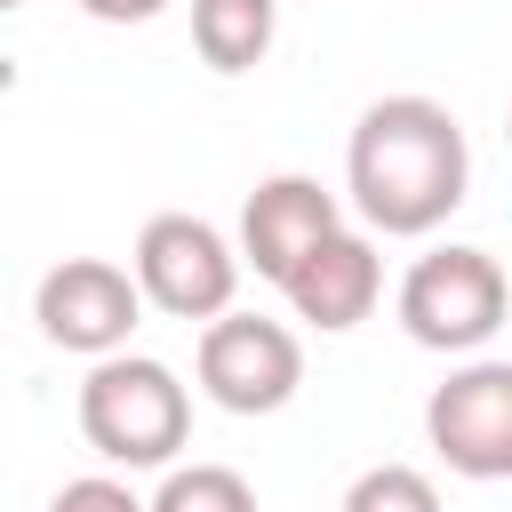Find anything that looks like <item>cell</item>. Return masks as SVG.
Instances as JSON below:
<instances>
[{"label":"cell","instance_id":"1","mask_svg":"<svg viewBox=\"0 0 512 512\" xmlns=\"http://www.w3.org/2000/svg\"><path fill=\"white\" fill-rule=\"evenodd\" d=\"M464 184H472V144L440 96H376L352 120L344 192L368 232H392V240L440 232L464 208Z\"/></svg>","mask_w":512,"mask_h":512},{"label":"cell","instance_id":"2","mask_svg":"<svg viewBox=\"0 0 512 512\" xmlns=\"http://www.w3.org/2000/svg\"><path fill=\"white\" fill-rule=\"evenodd\" d=\"M80 432L104 464L128 472H176V448L192 440V392L152 352H112L80 384Z\"/></svg>","mask_w":512,"mask_h":512},{"label":"cell","instance_id":"3","mask_svg":"<svg viewBox=\"0 0 512 512\" xmlns=\"http://www.w3.org/2000/svg\"><path fill=\"white\" fill-rule=\"evenodd\" d=\"M136 288H144V304H160L168 320H224L232 312V296H240V240H224L208 216H192V208H160L144 232H136Z\"/></svg>","mask_w":512,"mask_h":512},{"label":"cell","instance_id":"4","mask_svg":"<svg viewBox=\"0 0 512 512\" xmlns=\"http://www.w3.org/2000/svg\"><path fill=\"white\" fill-rule=\"evenodd\" d=\"M504 304H512L504 264L488 248H456V240L416 256L400 280V328L424 352H480L504 328Z\"/></svg>","mask_w":512,"mask_h":512},{"label":"cell","instance_id":"5","mask_svg":"<svg viewBox=\"0 0 512 512\" xmlns=\"http://www.w3.org/2000/svg\"><path fill=\"white\" fill-rule=\"evenodd\" d=\"M192 376H200V392H208L224 416H272V408H288L296 384H304V344H296L288 320L224 312V320L200 328Z\"/></svg>","mask_w":512,"mask_h":512},{"label":"cell","instance_id":"6","mask_svg":"<svg viewBox=\"0 0 512 512\" xmlns=\"http://www.w3.org/2000/svg\"><path fill=\"white\" fill-rule=\"evenodd\" d=\"M32 320L56 352H80V360H112L128 352L136 320H144V288L136 272H120L112 256H64L40 272L32 288Z\"/></svg>","mask_w":512,"mask_h":512},{"label":"cell","instance_id":"7","mask_svg":"<svg viewBox=\"0 0 512 512\" xmlns=\"http://www.w3.org/2000/svg\"><path fill=\"white\" fill-rule=\"evenodd\" d=\"M424 440L464 480H512V360H464L424 400Z\"/></svg>","mask_w":512,"mask_h":512},{"label":"cell","instance_id":"8","mask_svg":"<svg viewBox=\"0 0 512 512\" xmlns=\"http://www.w3.org/2000/svg\"><path fill=\"white\" fill-rule=\"evenodd\" d=\"M328 232H344V208H336V192L320 184V176H264L256 192H248V208H240V264L256 272V280H272V288H288V272L328 240Z\"/></svg>","mask_w":512,"mask_h":512},{"label":"cell","instance_id":"9","mask_svg":"<svg viewBox=\"0 0 512 512\" xmlns=\"http://www.w3.org/2000/svg\"><path fill=\"white\" fill-rule=\"evenodd\" d=\"M288 312L296 320H312L320 336H344V328H360L368 312H376V296H384V256H376V240L368 232H328L296 272H288Z\"/></svg>","mask_w":512,"mask_h":512},{"label":"cell","instance_id":"10","mask_svg":"<svg viewBox=\"0 0 512 512\" xmlns=\"http://www.w3.org/2000/svg\"><path fill=\"white\" fill-rule=\"evenodd\" d=\"M280 0H192V48L208 72H256L272 56Z\"/></svg>","mask_w":512,"mask_h":512},{"label":"cell","instance_id":"11","mask_svg":"<svg viewBox=\"0 0 512 512\" xmlns=\"http://www.w3.org/2000/svg\"><path fill=\"white\" fill-rule=\"evenodd\" d=\"M152 512H256V488L232 464H176L152 496Z\"/></svg>","mask_w":512,"mask_h":512},{"label":"cell","instance_id":"12","mask_svg":"<svg viewBox=\"0 0 512 512\" xmlns=\"http://www.w3.org/2000/svg\"><path fill=\"white\" fill-rule=\"evenodd\" d=\"M336 512H440V488H432V472H416V464H368V472L344 488Z\"/></svg>","mask_w":512,"mask_h":512},{"label":"cell","instance_id":"13","mask_svg":"<svg viewBox=\"0 0 512 512\" xmlns=\"http://www.w3.org/2000/svg\"><path fill=\"white\" fill-rule=\"evenodd\" d=\"M48 512H152V504L128 480H112V472H80V480H64L48 496Z\"/></svg>","mask_w":512,"mask_h":512},{"label":"cell","instance_id":"14","mask_svg":"<svg viewBox=\"0 0 512 512\" xmlns=\"http://www.w3.org/2000/svg\"><path fill=\"white\" fill-rule=\"evenodd\" d=\"M80 8H88L96 24H152L168 0H80Z\"/></svg>","mask_w":512,"mask_h":512},{"label":"cell","instance_id":"15","mask_svg":"<svg viewBox=\"0 0 512 512\" xmlns=\"http://www.w3.org/2000/svg\"><path fill=\"white\" fill-rule=\"evenodd\" d=\"M504 136H512V112H504Z\"/></svg>","mask_w":512,"mask_h":512},{"label":"cell","instance_id":"16","mask_svg":"<svg viewBox=\"0 0 512 512\" xmlns=\"http://www.w3.org/2000/svg\"><path fill=\"white\" fill-rule=\"evenodd\" d=\"M8 8H24V0H8Z\"/></svg>","mask_w":512,"mask_h":512}]
</instances>
